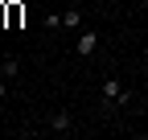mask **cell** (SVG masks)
<instances>
[{"mask_svg": "<svg viewBox=\"0 0 148 140\" xmlns=\"http://www.w3.org/2000/svg\"><path fill=\"white\" fill-rule=\"evenodd\" d=\"M41 25H45V29H58V33H62V16H58V12H45V21H41Z\"/></svg>", "mask_w": 148, "mask_h": 140, "instance_id": "obj_6", "label": "cell"}, {"mask_svg": "<svg viewBox=\"0 0 148 140\" xmlns=\"http://www.w3.org/2000/svg\"><path fill=\"white\" fill-rule=\"evenodd\" d=\"M45 128H49L53 136H70V132H74V115H70V111H53V115L45 119Z\"/></svg>", "mask_w": 148, "mask_h": 140, "instance_id": "obj_2", "label": "cell"}, {"mask_svg": "<svg viewBox=\"0 0 148 140\" xmlns=\"http://www.w3.org/2000/svg\"><path fill=\"white\" fill-rule=\"evenodd\" d=\"M0 99H8V78H0Z\"/></svg>", "mask_w": 148, "mask_h": 140, "instance_id": "obj_8", "label": "cell"}, {"mask_svg": "<svg viewBox=\"0 0 148 140\" xmlns=\"http://www.w3.org/2000/svg\"><path fill=\"white\" fill-rule=\"evenodd\" d=\"M0 58H8V49H4V45H0Z\"/></svg>", "mask_w": 148, "mask_h": 140, "instance_id": "obj_9", "label": "cell"}, {"mask_svg": "<svg viewBox=\"0 0 148 140\" xmlns=\"http://www.w3.org/2000/svg\"><path fill=\"white\" fill-rule=\"evenodd\" d=\"M0 115H4V99H0Z\"/></svg>", "mask_w": 148, "mask_h": 140, "instance_id": "obj_10", "label": "cell"}, {"mask_svg": "<svg viewBox=\"0 0 148 140\" xmlns=\"http://www.w3.org/2000/svg\"><path fill=\"white\" fill-rule=\"evenodd\" d=\"M119 99H123V78H119V74H107L103 86H99V103H103V111L119 107Z\"/></svg>", "mask_w": 148, "mask_h": 140, "instance_id": "obj_1", "label": "cell"}, {"mask_svg": "<svg viewBox=\"0 0 148 140\" xmlns=\"http://www.w3.org/2000/svg\"><path fill=\"white\" fill-rule=\"evenodd\" d=\"M62 29H82V8H66L62 12Z\"/></svg>", "mask_w": 148, "mask_h": 140, "instance_id": "obj_4", "label": "cell"}, {"mask_svg": "<svg viewBox=\"0 0 148 140\" xmlns=\"http://www.w3.org/2000/svg\"><path fill=\"white\" fill-rule=\"evenodd\" d=\"M21 74V62L16 58H0V78H16Z\"/></svg>", "mask_w": 148, "mask_h": 140, "instance_id": "obj_5", "label": "cell"}, {"mask_svg": "<svg viewBox=\"0 0 148 140\" xmlns=\"http://www.w3.org/2000/svg\"><path fill=\"white\" fill-rule=\"evenodd\" d=\"M95 49H99V33H95V29H82L78 41H74V54H78V58H90Z\"/></svg>", "mask_w": 148, "mask_h": 140, "instance_id": "obj_3", "label": "cell"}, {"mask_svg": "<svg viewBox=\"0 0 148 140\" xmlns=\"http://www.w3.org/2000/svg\"><path fill=\"white\" fill-rule=\"evenodd\" d=\"M21 16H25V12H21V4H8V21H12V25H21Z\"/></svg>", "mask_w": 148, "mask_h": 140, "instance_id": "obj_7", "label": "cell"}]
</instances>
